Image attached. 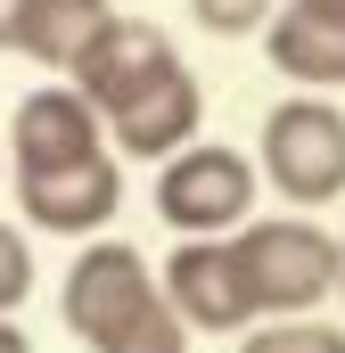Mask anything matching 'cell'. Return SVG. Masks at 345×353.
Instances as JSON below:
<instances>
[{"label":"cell","instance_id":"obj_16","mask_svg":"<svg viewBox=\"0 0 345 353\" xmlns=\"http://www.w3.org/2000/svg\"><path fill=\"white\" fill-rule=\"evenodd\" d=\"M0 353H33V337H25V329H17L8 312H0Z\"/></svg>","mask_w":345,"mask_h":353},{"label":"cell","instance_id":"obj_8","mask_svg":"<svg viewBox=\"0 0 345 353\" xmlns=\"http://www.w3.org/2000/svg\"><path fill=\"white\" fill-rule=\"evenodd\" d=\"M172 66H181V50H172V33H165V25H148V17H124V8H115V25L99 33V50H90V58L66 74V83L83 90L90 107H99V123H107L124 99H140L148 83H165Z\"/></svg>","mask_w":345,"mask_h":353},{"label":"cell","instance_id":"obj_15","mask_svg":"<svg viewBox=\"0 0 345 353\" xmlns=\"http://www.w3.org/2000/svg\"><path fill=\"white\" fill-rule=\"evenodd\" d=\"M17 25H25V0H0V50H17Z\"/></svg>","mask_w":345,"mask_h":353},{"label":"cell","instance_id":"obj_4","mask_svg":"<svg viewBox=\"0 0 345 353\" xmlns=\"http://www.w3.org/2000/svg\"><path fill=\"white\" fill-rule=\"evenodd\" d=\"M255 157L222 148V140H189L157 165V214L172 222V239H230L255 214Z\"/></svg>","mask_w":345,"mask_h":353},{"label":"cell","instance_id":"obj_7","mask_svg":"<svg viewBox=\"0 0 345 353\" xmlns=\"http://www.w3.org/2000/svg\"><path fill=\"white\" fill-rule=\"evenodd\" d=\"M107 148V123L75 83H41L17 99L8 115V173H41V165H75Z\"/></svg>","mask_w":345,"mask_h":353},{"label":"cell","instance_id":"obj_9","mask_svg":"<svg viewBox=\"0 0 345 353\" xmlns=\"http://www.w3.org/2000/svg\"><path fill=\"white\" fill-rule=\"evenodd\" d=\"M197 123H206V90H197L189 66H172L165 83H148L140 99H124L107 115V148L115 157H140V165H165L172 148L197 140Z\"/></svg>","mask_w":345,"mask_h":353},{"label":"cell","instance_id":"obj_11","mask_svg":"<svg viewBox=\"0 0 345 353\" xmlns=\"http://www.w3.org/2000/svg\"><path fill=\"white\" fill-rule=\"evenodd\" d=\"M115 25V0H25V25H17V58L50 66V74H75L99 33Z\"/></svg>","mask_w":345,"mask_h":353},{"label":"cell","instance_id":"obj_14","mask_svg":"<svg viewBox=\"0 0 345 353\" xmlns=\"http://www.w3.org/2000/svg\"><path fill=\"white\" fill-rule=\"evenodd\" d=\"M25 296H33V247H25V230L0 222V312H17Z\"/></svg>","mask_w":345,"mask_h":353},{"label":"cell","instance_id":"obj_17","mask_svg":"<svg viewBox=\"0 0 345 353\" xmlns=\"http://www.w3.org/2000/svg\"><path fill=\"white\" fill-rule=\"evenodd\" d=\"M337 296H345V239H337Z\"/></svg>","mask_w":345,"mask_h":353},{"label":"cell","instance_id":"obj_5","mask_svg":"<svg viewBox=\"0 0 345 353\" xmlns=\"http://www.w3.org/2000/svg\"><path fill=\"white\" fill-rule=\"evenodd\" d=\"M157 279H165V304L189 321V337H239L247 321H263L255 288H247V263H239L230 239H181Z\"/></svg>","mask_w":345,"mask_h":353},{"label":"cell","instance_id":"obj_6","mask_svg":"<svg viewBox=\"0 0 345 353\" xmlns=\"http://www.w3.org/2000/svg\"><path fill=\"white\" fill-rule=\"evenodd\" d=\"M17 205L33 230L50 239H99L124 205V157L99 148V157H75V165H41V173H17Z\"/></svg>","mask_w":345,"mask_h":353},{"label":"cell","instance_id":"obj_2","mask_svg":"<svg viewBox=\"0 0 345 353\" xmlns=\"http://www.w3.org/2000/svg\"><path fill=\"white\" fill-rule=\"evenodd\" d=\"M247 288H255V312H313L337 296V239L304 214H247L230 230Z\"/></svg>","mask_w":345,"mask_h":353},{"label":"cell","instance_id":"obj_18","mask_svg":"<svg viewBox=\"0 0 345 353\" xmlns=\"http://www.w3.org/2000/svg\"><path fill=\"white\" fill-rule=\"evenodd\" d=\"M304 8H337V17H345V0H304Z\"/></svg>","mask_w":345,"mask_h":353},{"label":"cell","instance_id":"obj_10","mask_svg":"<svg viewBox=\"0 0 345 353\" xmlns=\"http://www.w3.org/2000/svg\"><path fill=\"white\" fill-rule=\"evenodd\" d=\"M263 50H271V66H279L296 90H337L345 83V17L337 8H304V0L271 8Z\"/></svg>","mask_w":345,"mask_h":353},{"label":"cell","instance_id":"obj_1","mask_svg":"<svg viewBox=\"0 0 345 353\" xmlns=\"http://www.w3.org/2000/svg\"><path fill=\"white\" fill-rule=\"evenodd\" d=\"M58 312L90 353H189V321L165 304V279L124 239H90L66 263Z\"/></svg>","mask_w":345,"mask_h":353},{"label":"cell","instance_id":"obj_13","mask_svg":"<svg viewBox=\"0 0 345 353\" xmlns=\"http://www.w3.org/2000/svg\"><path fill=\"white\" fill-rule=\"evenodd\" d=\"M271 8H279V0H189V17H197L206 33H222V41L263 33V25H271Z\"/></svg>","mask_w":345,"mask_h":353},{"label":"cell","instance_id":"obj_3","mask_svg":"<svg viewBox=\"0 0 345 353\" xmlns=\"http://www.w3.org/2000/svg\"><path fill=\"white\" fill-rule=\"evenodd\" d=\"M255 173L288 197V205H329L345 197V107H329L321 90H296L263 115L255 132Z\"/></svg>","mask_w":345,"mask_h":353},{"label":"cell","instance_id":"obj_12","mask_svg":"<svg viewBox=\"0 0 345 353\" xmlns=\"http://www.w3.org/2000/svg\"><path fill=\"white\" fill-rule=\"evenodd\" d=\"M239 353H345V329L313 321V312H263V321H247Z\"/></svg>","mask_w":345,"mask_h":353},{"label":"cell","instance_id":"obj_19","mask_svg":"<svg viewBox=\"0 0 345 353\" xmlns=\"http://www.w3.org/2000/svg\"><path fill=\"white\" fill-rule=\"evenodd\" d=\"M0 157H8V148H0Z\"/></svg>","mask_w":345,"mask_h":353}]
</instances>
